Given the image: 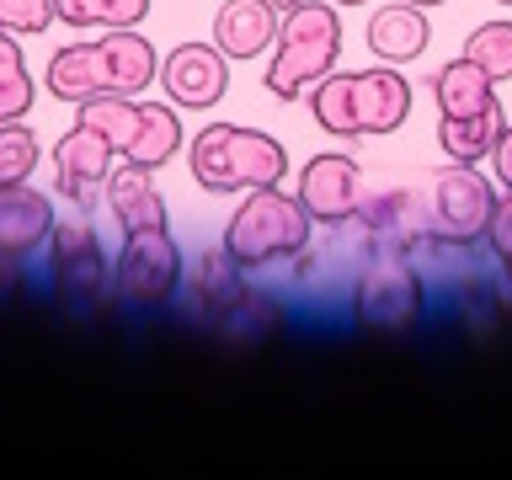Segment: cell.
Wrapping results in <instances>:
<instances>
[{
    "instance_id": "15",
    "label": "cell",
    "mask_w": 512,
    "mask_h": 480,
    "mask_svg": "<svg viewBox=\"0 0 512 480\" xmlns=\"http://www.w3.org/2000/svg\"><path fill=\"white\" fill-rule=\"evenodd\" d=\"M283 11L272 0H224L214 16V48L230 64H246L256 54H267L272 38H278Z\"/></svg>"
},
{
    "instance_id": "7",
    "label": "cell",
    "mask_w": 512,
    "mask_h": 480,
    "mask_svg": "<svg viewBox=\"0 0 512 480\" xmlns=\"http://www.w3.org/2000/svg\"><path fill=\"white\" fill-rule=\"evenodd\" d=\"M491 208H496V192H491L486 176H480L475 166H464V160H448V166L432 176V192H427L432 246L470 251L475 240H486Z\"/></svg>"
},
{
    "instance_id": "28",
    "label": "cell",
    "mask_w": 512,
    "mask_h": 480,
    "mask_svg": "<svg viewBox=\"0 0 512 480\" xmlns=\"http://www.w3.org/2000/svg\"><path fill=\"white\" fill-rule=\"evenodd\" d=\"M272 6H278V11H294V6H304V0H272Z\"/></svg>"
},
{
    "instance_id": "23",
    "label": "cell",
    "mask_w": 512,
    "mask_h": 480,
    "mask_svg": "<svg viewBox=\"0 0 512 480\" xmlns=\"http://www.w3.org/2000/svg\"><path fill=\"white\" fill-rule=\"evenodd\" d=\"M464 59L480 64L496 86L512 80V22H480L470 38H464Z\"/></svg>"
},
{
    "instance_id": "5",
    "label": "cell",
    "mask_w": 512,
    "mask_h": 480,
    "mask_svg": "<svg viewBox=\"0 0 512 480\" xmlns=\"http://www.w3.org/2000/svg\"><path fill=\"white\" fill-rule=\"evenodd\" d=\"M315 235L310 208L299 203V192H278V187H251L246 203L224 224V251L235 256L246 272H262L272 262L304 256Z\"/></svg>"
},
{
    "instance_id": "22",
    "label": "cell",
    "mask_w": 512,
    "mask_h": 480,
    "mask_svg": "<svg viewBox=\"0 0 512 480\" xmlns=\"http://www.w3.org/2000/svg\"><path fill=\"white\" fill-rule=\"evenodd\" d=\"M64 27H139L150 16V0H54Z\"/></svg>"
},
{
    "instance_id": "4",
    "label": "cell",
    "mask_w": 512,
    "mask_h": 480,
    "mask_svg": "<svg viewBox=\"0 0 512 480\" xmlns=\"http://www.w3.org/2000/svg\"><path fill=\"white\" fill-rule=\"evenodd\" d=\"M336 64H342V6L304 0V6L283 11L278 38H272V64L262 70V86L278 102H299Z\"/></svg>"
},
{
    "instance_id": "17",
    "label": "cell",
    "mask_w": 512,
    "mask_h": 480,
    "mask_svg": "<svg viewBox=\"0 0 512 480\" xmlns=\"http://www.w3.org/2000/svg\"><path fill=\"white\" fill-rule=\"evenodd\" d=\"M107 208H112V219L123 224V230H144V224H166V198L155 192L150 182V171L134 166V160H123V166H112L107 176Z\"/></svg>"
},
{
    "instance_id": "19",
    "label": "cell",
    "mask_w": 512,
    "mask_h": 480,
    "mask_svg": "<svg viewBox=\"0 0 512 480\" xmlns=\"http://www.w3.org/2000/svg\"><path fill=\"white\" fill-rule=\"evenodd\" d=\"M432 102H438L443 118H464V112H480V107L496 102V80L459 54L432 75Z\"/></svg>"
},
{
    "instance_id": "31",
    "label": "cell",
    "mask_w": 512,
    "mask_h": 480,
    "mask_svg": "<svg viewBox=\"0 0 512 480\" xmlns=\"http://www.w3.org/2000/svg\"><path fill=\"white\" fill-rule=\"evenodd\" d=\"M496 6H507V11H512V0H496Z\"/></svg>"
},
{
    "instance_id": "8",
    "label": "cell",
    "mask_w": 512,
    "mask_h": 480,
    "mask_svg": "<svg viewBox=\"0 0 512 480\" xmlns=\"http://www.w3.org/2000/svg\"><path fill=\"white\" fill-rule=\"evenodd\" d=\"M112 283L128 304L139 310H160L176 288H182V246L166 224H144V230H123V251L112 267Z\"/></svg>"
},
{
    "instance_id": "21",
    "label": "cell",
    "mask_w": 512,
    "mask_h": 480,
    "mask_svg": "<svg viewBox=\"0 0 512 480\" xmlns=\"http://www.w3.org/2000/svg\"><path fill=\"white\" fill-rule=\"evenodd\" d=\"M240 294H246V267H240L224 246L203 251V256H198V299L214 304V320L230 310Z\"/></svg>"
},
{
    "instance_id": "3",
    "label": "cell",
    "mask_w": 512,
    "mask_h": 480,
    "mask_svg": "<svg viewBox=\"0 0 512 480\" xmlns=\"http://www.w3.org/2000/svg\"><path fill=\"white\" fill-rule=\"evenodd\" d=\"M192 182L203 192H251V187H278L288 176V150L262 128L246 123H208L187 144Z\"/></svg>"
},
{
    "instance_id": "24",
    "label": "cell",
    "mask_w": 512,
    "mask_h": 480,
    "mask_svg": "<svg viewBox=\"0 0 512 480\" xmlns=\"http://www.w3.org/2000/svg\"><path fill=\"white\" fill-rule=\"evenodd\" d=\"M32 171H38V134L22 118L0 123V187L27 182Z\"/></svg>"
},
{
    "instance_id": "11",
    "label": "cell",
    "mask_w": 512,
    "mask_h": 480,
    "mask_svg": "<svg viewBox=\"0 0 512 480\" xmlns=\"http://www.w3.org/2000/svg\"><path fill=\"white\" fill-rule=\"evenodd\" d=\"M112 166H118V150H112L96 128L75 123L70 134L54 144V192H64L75 208L91 214V208L102 203V192H107Z\"/></svg>"
},
{
    "instance_id": "27",
    "label": "cell",
    "mask_w": 512,
    "mask_h": 480,
    "mask_svg": "<svg viewBox=\"0 0 512 480\" xmlns=\"http://www.w3.org/2000/svg\"><path fill=\"white\" fill-rule=\"evenodd\" d=\"M491 171H496V182L512 192V123L502 128V139H496V150H491Z\"/></svg>"
},
{
    "instance_id": "2",
    "label": "cell",
    "mask_w": 512,
    "mask_h": 480,
    "mask_svg": "<svg viewBox=\"0 0 512 480\" xmlns=\"http://www.w3.org/2000/svg\"><path fill=\"white\" fill-rule=\"evenodd\" d=\"M310 112L331 139H379L411 118V80L395 64L374 70H331L310 86Z\"/></svg>"
},
{
    "instance_id": "29",
    "label": "cell",
    "mask_w": 512,
    "mask_h": 480,
    "mask_svg": "<svg viewBox=\"0 0 512 480\" xmlns=\"http://www.w3.org/2000/svg\"><path fill=\"white\" fill-rule=\"evenodd\" d=\"M331 6H342V11H347V6H368V0H331Z\"/></svg>"
},
{
    "instance_id": "16",
    "label": "cell",
    "mask_w": 512,
    "mask_h": 480,
    "mask_svg": "<svg viewBox=\"0 0 512 480\" xmlns=\"http://www.w3.org/2000/svg\"><path fill=\"white\" fill-rule=\"evenodd\" d=\"M432 43V22L422 6H411V0H400V6H379L368 16V48H374L379 64H411L422 59Z\"/></svg>"
},
{
    "instance_id": "6",
    "label": "cell",
    "mask_w": 512,
    "mask_h": 480,
    "mask_svg": "<svg viewBox=\"0 0 512 480\" xmlns=\"http://www.w3.org/2000/svg\"><path fill=\"white\" fill-rule=\"evenodd\" d=\"M75 123L96 128L118 160H134L144 171L171 166V155H182V118L176 102H139V96H91L75 107Z\"/></svg>"
},
{
    "instance_id": "10",
    "label": "cell",
    "mask_w": 512,
    "mask_h": 480,
    "mask_svg": "<svg viewBox=\"0 0 512 480\" xmlns=\"http://www.w3.org/2000/svg\"><path fill=\"white\" fill-rule=\"evenodd\" d=\"M299 203L310 208L315 224H331V230H342V224L358 214L363 203V171L358 160L347 150H320L299 166Z\"/></svg>"
},
{
    "instance_id": "25",
    "label": "cell",
    "mask_w": 512,
    "mask_h": 480,
    "mask_svg": "<svg viewBox=\"0 0 512 480\" xmlns=\"http://www.w3.org/2000/svg\"><path fill=\"white\" fill-rule=\"evenodd\" d=\"M0 27L16 38H43L48 27H59L54 0H0Z\"/></svg>"
},
{
    "instance_id": "1",
    "label": "cell",
    "mask_w": 512,
    "mask_h": 480,
    "mask_svg": "<svg viewBox=\"0 0 512 480\" xmlns=\"http://www.w3.org/2000/svg\"><path fill=\"white\" fill-rule=\"evenodd\" d=\"M160 54L139 27H112L96 43H70L48 59L43 91L54 102H91V96H139L155 80Z\"/></svg>"
},
{
    "instance_id": "30",
    "label": "cell",
    "mask_w": 512,
    "mask_h": 480,
    "mask_svg": "<svg viewBox=\"0 0 512 480\" xmlns=\"http://www.w3.org/2000/svg\"><path fill=\"white\" fill-rule=\"evenodd\" d=\"M411 6H422V11H432V6H443V0H411Z\"/></svg>"
},
{
    "instance_id": "20",
    "label": "cell",
    "mask_w": 512,
    "mask_h": 480,
    "mask_svg": "<svg viewBox=\"0 0 512 480\" xmlns=\"http://www.w3.org/2000/svg\"><path fill=\"white\" fill-rule=\"evenodd\" d=\"M32 102H38V80H32V70H27L16 32L0 27V123L27 118Z\"/></svg>"
},
{
    "instance_id": "14",
    "label": "cell",
    "mask_w": 512,
    "mask_h": 480,
    "mask_svg": "<svg viewBox=\"0 0 512 480\" xmlns=\"http://www.w3.org/2000/svg\"><path fill=\"white\" fill-rule=\"evenodd\" d=\"M54 203L48 192L16 182V187H0V262H22L38 246H48L54 235Z\"/></svg>"
},
{
    "instance_id": "9",
    "label": "cell",
    "mask_w": 512,
    "mask_h": 480,
    "mask_svg": "<svg viewBox=\"0 0 512 480\" xmlns=\"http://www.w3.org/2000/svg\"><path fill=\"white\" fill-rule=\"evenodd\" d=\"M422 278L406 256L395 251H379L374 262L363 267L358 278V294H352V310L368 331H406L416 315H422Z\"/></svg>"
},
{
    "instance_id": "18",
    "label": "cell",
    "mask_w": 512,
    "mask_h": 480,
    "mask_svg": "<svg viewBox=\"0 0 512 480\" xmlns=\"http://www.w3.org/2000/svg\"><path fill=\"white\" fill-rule=\"evenodd\" d=\"M502 107H480V112H464V118H438V150L448 160H464V166H480L491 150H496V139H502Z\"/></svg>"
},
{
    "instance_id": "26",
    "label": "cell",
    "mask_w": 512,
    "mask_h": 480,
    "mask_svg": "<svg viewBox=\"0 0 512 480\" xmlns=\"http://www.w3.org/2000/svg\"><path fill=\"white\" fill-rule=\"evenodd\" d=\"M486 246H491V256H496V262H502V267L512 272V192H507V198H496V208H491Z\"/></svg>"
},
{
    "instance_id": "12",
    "label": "cell",
    "mask_w": 512,
    "mask_h": 480,
    "mask_svg": "<svg viewBox=\"0 0 512 480\" xmlns=\"http://www.w3.org/2000/svg\"><path fill=\"white\" fill-rule=\"evenodd\" d=\"M48 272H54V288L64 299H75V304L102 299L112 267L91 224H54V235H48Z\"/></svg>"
},
{
    "instance_id": "13",
    "label": "cell",
    "mask_w": 512,
    "mask_h": 480,
    "mask_svg": "<svg viewBox=\"0 0 512 480\" xmlns=\"http://www.w3.org/2000/svg\"><path fill=\"white\" fill-rule=\"evenodd\" d=\"M155 80L166 86V96L176 107H219L224 91H230V59L219 54L214 43H176L166 59H160Z\"/></svg>"
}]
</instances>
